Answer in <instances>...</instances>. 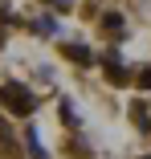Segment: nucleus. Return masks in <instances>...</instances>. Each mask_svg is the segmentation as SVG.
Returning a JSON list of instances; mask_svg holds the SVG:
<instances>
[{
  "mask_svg": "<svg viewBox=\"0 0 151 159\" xmlns=\"http://www.w3.org/2000/svg\"><path fill=\"white\" fill-rule=\"evenodd\" d=\"M106 78H110V82H114V86H127V82H131V74H127V70H123V61H114V57H110V61H106Z\"/></svg>",
  "mask_w": 151,
  "mask_h": 159,
  "instance_id": "f03ea898",
  "label": "nucleus"
},
{
  "mask_svg": "<svg viewBox=\"0 0 151 159\" xmlns=\"http://www.w3.org/2000/svg\"><path fill=\"white\" fill-rule=\"evenodd\" d=\"M102 25H106V29H114V37H118V29H123V16H118V12H106V16H102Z\"/></svg>",
  "mask_w": 151,
  "mask_h": 159,
  "instance_id": "423d86ee",
  "label": "nucleus"
},
{
  "mask_svg": "<svg viewBox=\"0 0 151 159\" xmlns=\"http://www.w3.org/2000/svg\"><path fill=\"white\" fill-rule=\"evenodd\" d=\"M139 86H143V90H151V66H147V70H139Z\"/></svg>",
  "mask_w": 151,
  "mask_h": 159,
  "instance_id": "0eeeda50",
  "label": "nucleus"
},
{
  "mask_svg": "<svg viewBox=\"0 0 151 159\" xmlns=\"http://www.w3.org/2000/svg\"><path fill=\"white\" fill-rule=\"evenodd\" d=\"M66 57L78 61V66H90V49L86 45H66Z\"/></svg>",
  "mask_w": 151,
  "mask_h": 159,
  "instance_id": "7ed1b4c3",
  "label": "nucleus"
},
{
  "mask_svg": "<svg viewBox=\"0 0 151 159\" xmlns=\"http://www.w3.org/2000/svg\"><path fill=\"white\" fill-rule=\"evenodd\" d=\"M143 159H151V155H143Z\"/></svg>",
  "mask_w": 151,
  "mask_h": 159,
  "instance_id": "6e6552de",
  "label": "nucleus"
},
{
  "mask_svg": "<svg viewBox=\"0 0 151 159\" xmlns=\"http://www.w3.org/2000/svg\"><path fill=\"white\" fill-rule=\"evenodd\" d=\"M131 118L139 122V131H147V126H151V118H147V106H143V102H135V106H131Z\"/></svg>",
  "mask_w": 151,
  "mask_h": 159,
  "instance_id": "39448f33",
  "label": "nucleus"
},
{
  "mask_svg": "<svg viewBox=\"0 0 151 159\" xmlns=\"http://www.w3.org/2000/svg\"><path fill=\"white\" fill-rule=\"evenodd\" d=\"M25 143H29V155H33V159H49V155H45V147L37 143V135H33V131H25Z\"/></svg>",
  "mask_w": 151,
  "mask_h": 159,
  "instance_id": "20e7f679",
  "label": "nucleus"
},
{
  "mask_svg": "<svg viewBox=\"0 0 151 159\" xmlns=\"http://www.w3.org/2000/svg\"><path fill=\"white\" fill-rule=\"evenodd\" d=\"M0 106H4L8 114H21V118H29V114L37 110V98H33V94H29L21 82H4V86H0Z\"/></svg>",
  "mask_w": 151,
  "mask_h": 159,
  "instance_id": "f257e3e1",
  "label": "nucleus"
}]
</instances>
